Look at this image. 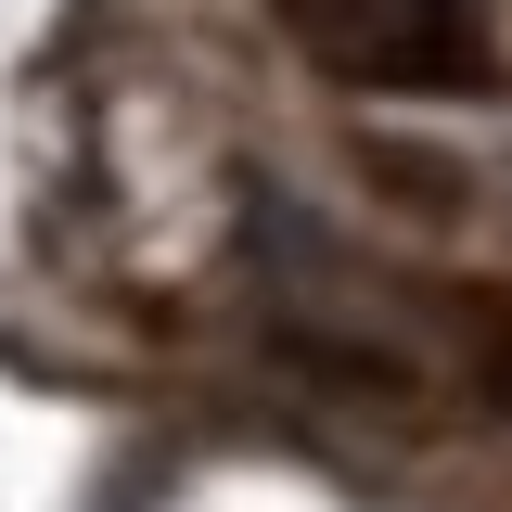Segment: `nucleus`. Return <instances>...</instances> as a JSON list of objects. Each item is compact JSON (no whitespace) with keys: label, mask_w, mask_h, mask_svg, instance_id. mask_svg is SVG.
<instances>
[{"label":"nucleus","mask_w":512,"mask_h":512,"mask_svg":"<svg viewBox=\"0 0 512 512\" xmlns=\"http://www.w3.org/2000/svg\"><path fill=\"white\" fill-rule=\"evenodd\" d=\"M282 39L346 77V90H397V103H436V90H487L500 39H487V0H269Z\"/></svg>","instance_id":"1"}]
</instances>
